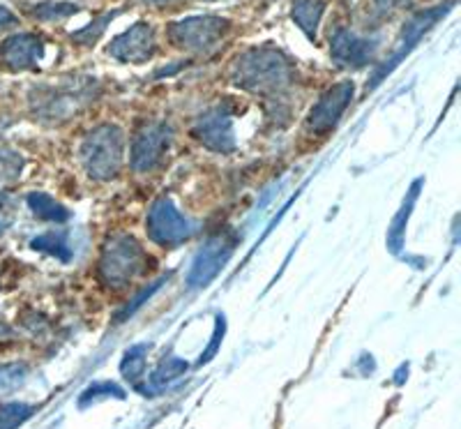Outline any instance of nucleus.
Returning a JSON list of instances; mask_svg holds the SVG:
<instances>
[{
  "label": "nucleus",
  "instance_id": "nucleus-1",
  "mask_svg": "<svg viewBox=\"0 0 461 429\" xmlns=\"http://www.w3.org/2000/svg\"><path fill=\"white\" fill-rule=\"evenodd\" d=\"M230 81L247 93L277 97L294 86L295 68L279 49L257 47L236 58L230 68Z\"/></svg>",
  "mask_w": 461,
  "mask_h": 429
},
{
  "label": "nucleus",
  "instance_id": "nucleus-2",
  "mask_svg": "<svg viewBox=\"0 0 461 429\" xmlns=\"http://www.w3.org/2000/svg\"><path fill=\"white\" fill-rule=\"evenodd\" d=\"M97 93V81L90 77H69L56 84H42V88L32 90V109L40 118L60 121L65 115L77 114L88 106Z\"/></svg>",
  "mask_w": 461,
  "mask_h": 429
},
{
  "label": "nucleus",
  "instance_id": "nucleus-3",
  "mask_svg": "<svg viewBox=\"0 0 461 429\" xmlns=\"http://www.w3.org/2000/svg\"><path fill=\"white\" fill-rule=\"evenodd\" d=\"M122 152H125V136L121 127L100 125L81 143V162L90 178L113 180L122 167Z\"/></svg>",
  "mask_w": 461,
  "mask_h": 429
},
{
  "label": "nucleus",
  "instance_id": "nucleus-4",
  "mask_svg": "<svg viewBox=\"0 0 461 429\" xmlns=\"http://www.w3.org/2000/svg\"><path fill=\"white\" fill-rule=\"evenodd\" d=\"M148 266V257L139 241L130 233H115L106 241L100 259V275L106 287L122 288L139 278Z\"/></svg>",
  "mask_w": 461,
  "mask_h": 429
},
{
  "label": "nucleus",
  "instance_id": "nucleus-5",
  "mask_svg": "<svg viewBox=\"0 0 461 429\" xmlns=\"http://www.w3.org/2000/svg\"><path fill=\"white\" fill-rule=\"evenodd\" d=\"M229 28L230 22L224 16H187V19L173 22L168 26V37L176 47L187 49V51H208L229 32Z\"/></svg>",
  "mask_w": 461,
  "mask_h": 429
},
{
  "label": "nucleus",
  "instance_id": "nucleus-6",
  "mask_svg": "<svg viewBox=\"0 0 461 429\" xmlns=\"http://www.w3.org/2000/svg\"><path fill=\"white\" fill-rule=\"evenodd\" d=\"M238 247V236L233 231H217L215 236H210L201 251L196 254L194 263L189 268L187 287L203 288L220 275L221 268L229 263L233 251Z\"/></svg>",
  "mask_w": 461,
  "mask_h": 429
},
{
  "label": "nucleus",
  "instance_id": "nucleus-7",
  "mask_svg": "<svg viewBox=\"0 0 461 429\" xmlns=\"http://www.w3.org/2000/svg\"><path fill=\"white\" fill-rule=\"evenodd\" d=\"M447 10H450V3H447V5H436V7H431V10H422V12H418V14L411 16L409 22L403 23L402 35H399V42L394 44V51L390 53L388 60H385V63H383L381 68L374 72V77H372V81H369L367 88H376V86L381 84V81L385 79V77H388V74L393 72L399 63H402L403 58L413 51V47L420 42V40H422V37H425V32L440 22V16L447 14Z\"/></svg>",
  "mask_w": 461,
  "mask_h": 429
},
{
  "label": "nucleus",
  "instance_id": "nucleus-8",
  "mask_svg": "<svg viewBox=\"0 0 461 429\" xmlns=\"http://www.w3.org/2000/svg\"><path fill=\"white\" fill-rule=\"evenodd\" d=\"M171 139L173 127L168 123H146L131 141V169L139 173H148L159 167L171 146Z\"/></svg>",
  "mask_w": 461,
  "mask_h": 429
},
{
  "label": "nucleus",
  "instance_id": "nucleus-9",
  "mask_svg": "<svg viewBox=\"0 0 461 429\" xmlns=\"http://www.w3.org/2000/svg\"><path fill=\"white\" fill-rule=\"evenodd\" d=\"M148 233L158 245L173 247L192 236V224L185 220V214L173 205L171 199L162 196L148 213Z\"/></svg>",
  "mask_w": 461,
  "mask_h": 429
},
{
  "label": "nucleus",
  "instance_id": "nucleus-10",
  "mask_svg": "<svg viewBox=\"0 0 461 429\" xmlns=\"http://www.w3.org/2000/svg\"><path fill=\"white\" fill-rule=\"evenodd\" d=\"M194 136L205 148L215 152H230L236 148L233 134V114L230 106L220 105L205 111L194 125Z\"/></svg>",
  "mask_w": 461,
  "mask_h": 429
},
{
  "label": "nucleus",
  "instance_id": "nucleus-11",
  "mask_svg": "<svg viewBox=\"0 0 461 429\" xmlns=\"http://www.w3.org/2000/svg\"><path fill=\"white\" fill-rule=\"evenodd\" d=\"M376 37H362L348 28H337L330 37L332 60L346 69H360L369 65L376 56Z\"/></svg>",
  "mask_w": 461,
  "mask_h": 429
},
{
  "label": "nucleus",
  "instance_id": "nucleus-12",
  "mask_svg": "<svg viewBox=\"0 0 461 429\" xmlns=\"http://www.w3.org/2000/svg\"><path fill=\"white\" fill-rule=\"evenodd\" d=\"M155 47H158V40H155L152 26L146 22H139L131 28H127L122 35L111 40L109 56H113L121 63L139 65L155 56Z\"/></svg>",
  "mask_w": 461,
  "mask_h": 429
},
{
  "label": "nucleus",
  "instance_id": "nucleus-13",
  "mask_svg": "<svg viewBox=\"0 0 461 429\" xmlns=\"http://www.w3.org/2000/svg\"><path fill=\"white\" fill-rule=\"evenodd\" d=\"M353 95H356L353 81H341V84L332 86L330 90H325L314 109H312L310 118H307V127L314 134H323V132L332 130L341 118V114L351 105Z\"/></svg>",
  "mask_w": 461,
  "mask_h": 429
},
{
  "label": "nucleus",
  "instance_id": "nucleus-14",
  "mask_svg": "<svg viewBox=\"0 0 461 429\" xmlns=\"http://www.w3.org/2000/svg\"><path fill=\"white\" fill-rule=\"evenodd\" d=\"M42 56V37L32 35V32H16V35H10L5 42L0 44V60H3L5 68L14 69V72L35 69Z\"/></svg>",
  "mask_w": 461,
  "mask_h": 429
},
{
  "label": "nucleus",
  "instance_id": "nucleus-15",
  "mask_svg": "<svg viewBox=\"0 0 461 429\" xmlns=\"http://www.w3.org/2000/svg\"><path fill=\"white\" fill-rule=\"evenodd\" d=\"M323 12L325 0H294L291 16H294V22L298 23L304 35L310 40H316V31H319L321 19H323Z\"/></svg>",
  "mask_w": 461,
  "mask_h": 429
},
{
  "label": "nucleus",
  "instance_id": "nucleus-16",
  "mask_svg": "<svg viewBox=\"0 0 461 429\" xmlns=\"http://www.w3.org/2000/svg\"><path fill=\"white\" fill-rule=\"evenodd\" d=\"M28 205H31L32 213H35L37 217H42V220H49V222L69 220V210L65 208V205L58 204L56 199H51L49 194H40V192L28 194Z\"/></svg>",
  "mask_w": 461,
  "mask_h": 429
},
{
  "label": "nucleus",
  "instance_id": "nucleus-17",
  "mask_svg": "<svg viewBox=\"0 0 461 429\" xmlns=\"http://www.w3.org/2000/svg\"><path fill=\"white\" fill-rule=\"evenodd\" d=\"M118 14H121V10H106L104 14L95 16L93 22L88 23V26L74 32L72 42L79 44V47H93V44L97 42V40H100L102 35H104L106 26H109V23L113 22V19Z\"/></svg>",
  "mask_w": 461,
  "mask_h": 429
},
{
  "label": "nucleus",
  "instance_id": "nucleus-18",
  "mask_svg": "<svg viewBox=\"0 0 461 429\" xmlns=\"http://www.w3.org/2000/svg\"><path fill=\"white\" fill-rule=\"evenodd\" d=\"M31 247L37 251H49L53 257L63 259V261H69V259H72L68 236H65V233H44V236L35 238V241L31 242Z\"/></svg>",
  "mask_w": 461,
  "mask_h": 429
},
{
  "label": "nucleus",
  "instance_id": "nucleus-19",
  "mask_svg": "<svg viewBox=\"0 0 461 429\" xmlns=\"http://www.w3.org/2000/svg\"><path fill=\"white\" fill-rule=\"evenodd\" d=\"M22 169L23 158L19 152L0 148V189L5 187V185L14 183V180L22 176Z\"/></svg>",
  "mask_w": 461,
  "mask_h": 429
},
{
  "label": "nucleus",
  "instance_id": "nucleus-20",
  "mask_svg": "<svg viewBox=\"0 0 461 429\" xmlns=\"http://www.w3.org/2000/svg\"><path fill=\"white\" fill-rule=\"evenodd\" d=\"M77 12H79V5H72V3H42V5L32 7V16L40 22H60Z\"/></svg>",
  "mask_w": 461,
  "mask_h": 429
},
{
  "label": "nucleus",
  "instance_id": "nucleus-21",
  "mask_svg": "<svg viewBox=\"0 0 461 429\" xmlns=\"http://www.w3.org/2000/svg\"><path fill=\"white\" fill-rule=\"evenodd\" d=\"M31 414L32 406L28 404H3L0 406V429H16Z\"/></svg>",
  "mask_w": 461,
  "mask_h": 429
},
{
  "label": "nucleus",
  "instance_id": "nucleus-22",
  "mask_svg": "<svg viewBox=\"0 0 461 429\" xmlns=\"http://www.w3.org/2000/svg\"><path fill=\"white\" fill-rule=\"evenodd\" d=\"M26 365H0V395H7L12 393L14 388L22 386L23 377H26Z\"/></svg>",
  "mask_w": 461,
  "mask_h": 429
},
{
  "label": "nucleus",
  "instance_id": "nucleus-23",
  "mask_svg": "<svg viewBox=\"0 0 461 429\" xmlns=\"http://www.w3.org/2000/svg\"><path fill=\"white\" fill-rule=\"evenodd\" d=\"M146 353H148V344H139L125 353V361H122V374H125L130 381H134V379L143 372V358H146Z\"/></svg>",
  "mask_w": 461,
  "mask_h": 429
},
{
  "label": "nucleus",
  "instance_id": "nucleus-24",
  "mask_svg": "<svg viewBox=\"0 0 461 429\" xmlns=\"http://www.w3.org/2000/svg\"><path fill=\"white\" fill-rule=\"evenodd\" d=\"M187 370V365H185V361H164L162 365H159V370L155 374H152V386H162V383L171 381V379L180 377V374Z\"/></svg>",
  "mask_w": 461,
  "mask_h": 429
},
{
  "label": "nucleus",
  "instance_id": "nucleus-25",
  "mask_svg": "<svg viewBox=\"0 0 461 429\" xmlns=\"http://www.w3.org/2000/svg\"><path fill=\"white\" fill-rule=\"evenodd\" d=\"M162 284H164V279H159V282H155V284H152V287H148L141 296H137V300H134V303L127 305V309H125V312H122V315H118V319H125V316H130L131 312H137V309L141 307V305L146 303V300L150 298V296L155 294V291H158V287H162Z\"/></svg>",
  "mask_w": 461,
  "mask_h": 429
},
{
  "label": "nucleus",
  "instance_id": "nucleus-26",
  "mask_svg": "<svg viewBox=\"0 0 461 429\" xmlns=\"http://www.w3.org/2000/svg\"><path fill=\"white\" fill-rule=\"evenodd\" d=\"M14 23H19V19H16L14 14H12L7 7L0 5V28H7V26H14Z\"/></svg>",
  "mask_w": 461,
  "mask_h": 429
},
{
  "label": "nucleus",
  "instance_id": "nucleus-27",
  "mask_svg": "<svg viewBox=\"0 0 461 429\" xmlns=\"http://www.w3.org/2000/svg\"><path fill=\"white\" fill-rule=\"evenodd\" d=\"M150 3H164V0H150Z\"/></svg>",
  "mask_w": 461,
  "mask_h": 429
}]
</instances>
